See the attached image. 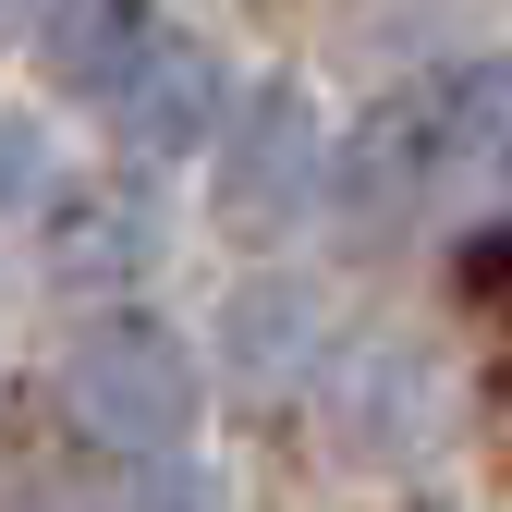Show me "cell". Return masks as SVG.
<instances>
[{"label":"cell","mask_w":512,"mask_h":512,"mask_svg":"<svg viewBox=\"0 0 512 512\" xmlns=\"http://www.w3.org/2000/svg\"><path fill=\"white\" fill-rule=\"evenodd\" d=\"M500 98H512V61H464V74H427V86H403V98H378V110L354 122V147H330L342 220L403 232L427 196H452V171L488 159V135H500Z\"/></svg>","instance_id":"cell-1"},{"label":"cell","mask_w":512,"mask_h":512,"mask_svg":"<svg viewBox=\"0 0 512 512\" xmlns=\"http://www.w3.org/2000/svg\"><path fill=\"white\" fill-rule=\"evenodd\" d=\"M488 171L512 183V98H500V135H488Z\"/></svg>","instance_id":"cell-10"},{"label":"cell","mask_w":512,"mask_h":512,"mask_svg":"<svg viewBox=\"0 0 512 512\" xmlns=\"http://www.w3.org/2000/svg\"><path fill=\"white\" fill-rule=\"evenodd\" d=\"M147 0H37V74L61 98H110L122 86V61L147 49Z\"/></svg>","instance_id":"cell-7"},{"label":"cell","mask_w":512,"mask_h":512,"mask_svg":"<svg viewBox=\"0 0 512 512\" xmlns=\"http://www.w3.org/2000/svg\"><path fill=\"white\" fill-rule=\"evenodd\" d=\"M330 110L305 86H256L244 110H220V220L232 232H281L330 196Z\"/></svg>","instance_id":"cell-3"},{"label":"cell","mask_w":512,"mask_h":512,"mask_svg":"<svg viewBox=\"0 0 512 512\" xmlns=\"http://www.w3.org/2000/svg\"><path fill=\"white\" fill-rule=\"evenodd\" d=\"M98 110H110V135L135 147V159H183V147L220 135V110H232V61H220L208 37H183V25H147V49L122 61V86H110Z\"/></svg>","instance_id":"cell-4"},{"label":"cell","mask_w":512,"mask_h":512,"mask_svg":"<svg viewBox=\"0 0 512 512\" xmlns=\"http://www.w3.org/2000/svg\"><path fill=\"white\" fill-rule=\"evenodd\" d=\"M25 13H37V0H0V37H13V25H25Z\"/></svg>","instance_id":"cell-11"},{"label":"cell","mask_w":512,"mask_h":512,"mask_svg":"<svg viewBox=\"0 0 512 512\" xmlns=\"http://www.w3.org/2000/svg\"><path fill=\"white\" fill-rule=\"evenodd\" d=\"M49 281L61 293H135L159 256V208L122 196V183H49Z\"/></svg>","instance_id":"cell-5"},{"label":"cell","mask_w":512,"mask_h":512,"mask_svg":"<svg viewBox=\"0 0 512 512\" xmlns=\"http://www.w3.org/2000/svg\"><path fill=\"white\" fill-rule=\"evenodd\" d=\"M122 512H220V500H208L196 476H147V488H135V500H122Z\"/></svg>","instance_id":"cell-9"},{"label":"cell","mask_w":512,"mask_h":512,"mask_svg":"<svg viewBox=\"0 0 512 512\" xmlns=\"http://www.w3.org/2000/svg\"><path fill=\"white\" fill-rule=\"evenodd\" d=\"M61 415L110 452H171L183 427H196V354H183L159 317H98L74 330L61 354Z\"/></svg>","instance_id":"cell-2"},{"label":"cell","mask_w":512,"mask_h":512,"mask_svg":"<svg viewBox=\"0 0 512 512\" xmlns=\"http://www.w3.org/2000/svg\"><path fill=\"white\" fill-rule=\"evenodd\" d=\"M427 427H439V366L415 342H366L342 366V391H330V439L366 452V464H391V452H415Z\"/></svg>","instance_id":"cell-6"},{"label":"cell","mask_w":512,"mask_h":512,"mask_svg":"<svg viewBox=\"0 0 512 512\" xmlns=\"http://www.w3.org/2000/svg\"><path fill=\"white\" fill-rule=\"evenodd\" d=\"M232 354H244L256 378H293V366L317 354V293H305V281H256V293L232 305Z\"/></svg>","instance_id":"cell-8"}]
</instances>
